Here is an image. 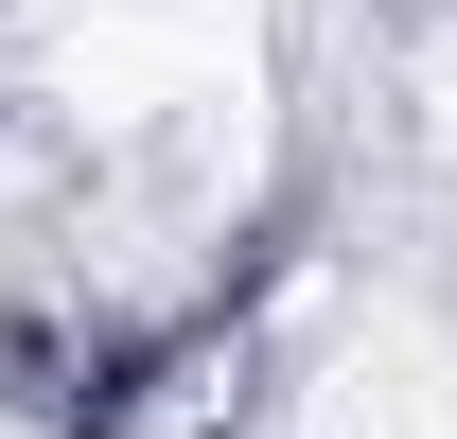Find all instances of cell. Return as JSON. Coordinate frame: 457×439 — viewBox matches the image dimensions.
Wrapping results in <instances>:
<instances>
[{
  "label": "cell",
  "mask_w": 457,
  "mask_h": 439,
  "mask_svg": "<svg viewBox=\"0 0 457 439\" xmlns=\"http://www.w3.org/2000/svg\"><path fill=\"white\" fill-rule=\"evenodd\" d=\"M18 88L71 159V228L106 246H228L264 176V36L246 0H36Z\"/></svg>",
  "instance_id": "6da1fadb"
},
{
  "label": "cell",
  "mask_w": 457,
  "mask_h": 439,
  "mask_svg": "<svg viewBox=\"0 0 457 439\" xmlns=\"http://www.w3.org/2000/svg\"><path fill=\"white\" fill-rule=\"evenodd\" d=\"M404 123H422V159H457V0H422V36H404Z\"/></svg>",
  "instance_id": "7a4b0ae2"
}]
</instances>
